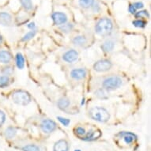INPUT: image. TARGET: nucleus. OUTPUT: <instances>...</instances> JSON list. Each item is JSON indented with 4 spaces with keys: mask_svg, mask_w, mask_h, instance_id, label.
Returning <instances> with one entry per match:
<instances>
[{
    "mask_svg": "<svg viewBox=\"0 0 151 151\" xmlns=\"http://www.w3.org/2000/svg\"><path fill=\"white\" fill-rule=\"evenodd\" d=\"M23 151H40V149L39 146H37V145L34 144H29L26 146H23L22 148Z\"/></svg>",
    "mask_w": 151,
    "mask_h": 151,
    "instance_id": "obj_23",
    "label": "nucleus"
},
{
    "mask_svg": "<svg viewBox=\"0 0 151 151\" xmlns=\"http://www.w3.org/2000/svg\"><path fill=\"white\" fill-rule=\"evenodd\" d=\"M74 151H81V150H75Z\"/></svg>",
    "mask_w": 151,
    "mask_h": 151,
    "instance_id": "obj_37",
    "label": "nucleus"
},
{
    "mask_svg": "<svg viewBox=\"0 0 151 151\" xmlns=\"http://www.w3.org/2000/svg\"><path fill=\"white\" fill-rule=\"evenodd\" d=\"M78 52L74 49L68 50L63 55V60L68 63L75 62L78 60Z\"/></svg>",
    "mask_w": 151,
    "mask_h": 151,
    "instance_id": "obj_8",
    "label": "nucleus"
},
{
    "mask_svg": "<svg viewBox=\"0 0 151 151\" xmlns=\"http://www.w3.org/2000/svg\"><path fill=\"white\" fill-rule=\"evenodd\" d=\"M111 67L112 63L109 60H98L93 65V70L97 72H106L111 70Z\"/></svg>",
    "mask_w": 151,
    "mask_h": 151,
    "instance_id": "obj_5",
    "label": "nucleus"
},
{
    "mask_svg": "<svg viewBox=\"0 0 151 151\" xmlns=\"http://www.w3.org/2000/svg\"><path fill=\"white\" fill-rule=\"evenodd\" d=\"M87 70L84 68H78L72 70L70 72V77L74 80H82L86 77Z\"/></svg>",
    "mask_w": 151,
    "mask_h": 151,
    "instance_id": "obj_10",
    "label": "nucleus"
},
{
    "mask_svg": "<svg viewBox=\"0 0 151 151\" xmlns=\"http://www.w3.org/2000/svg\"><path fill=\"white\" fill-rule=\"evenodd\" d=\"M70 100L67 98V97H63L59 99V101H57V106L58 108L61 110H65L67 109L68 107L70 106Z\"/></svg>",
    "mask_w": 151,
    "mask_h": 151,
    "instance_id": "obj_15",
    "label": "nucleus"
},
{
    "mask_svg": "<svg viewBox=\"0 0 151 151\" xmlns=\"http://www.w3.org/2000/svg\"><path fill=\"white\" fill-rule=\"evenodd\" d=\"M101 136V133L100 131H89V132H87L85 134L84 138H82V140L85 141H92V140H95L97 139V138H99Z\"/></svg>",
    "mask_w": 151,
    "mask_h": 151,
    "instance_id": "obj_14",
    "label": "nucleus"
},
{
    "mask_svg": "<svg viewBox=\"0 0 151 151\" xmlns=\"http://www.w3.org/2000/svg\"><path fill=\"white\" fill-rule=\"evenodd\" d=\"M21 4L22 6V7L25 10H31L33 7V4H32V0H21Z\"/></svg>",
    "mask_w": 151,
    "mask_h": 151,
    "instance_id": "obj_20",
    "label": "nucleus"
},
{
    "mask_svg": "<svg viewBox=\"0 0 151 151\" xmlns=\"http://www.w3.org/2000/svg\"><path fill=\"white\" fill-rule=\"evenodd\" d=\"M132 5L134 6V7L135 9H141L144 6V4L142 3H140V2H137V3H134V4H132Z\"/></svg>",
    "mask_w": 151,
    "mask_h": 151,
    "instance_id": "obj_33",
    "label": "nucleus"
},
{
    "mask_svg": "<svg viewBox=\"0 0 151 151\" xmlns=\"http://www.w3.org/2000/svg\"><path fill=\"white\" fill-rule=\"evenodd\" d=\"M52 18L55 25H61L66 24L67 22V15L62 12H55L52 14Z\"/></svg>",
    "mask_w": 151,
    "mask_h": 151,
    "instance_id": "obj_7",
    "label": "nucleus"
},
{
    "mask_svg": "<svg viewBox=\"0 0 151 151\" xmlns=\"http://www.w3.org/2000/svg\"><path fill=\"white\" fill-rule=\"evenodd\" d=\"M106 91L107 90H105L104 89H97V91L95 92V96L97 98H100V99H106L107 97H108Z\"/></svg>",
    "mask_w": 151,
    "mask_h": 151,
    "instance_id": "obj_22",
    "label": "nucleus"
},
{
    "mask_svg": "<svg viewBox=\"0 0 151 151\" xmlns=\"http://www.w3.org/2000/svg\"><path fill=\"white\" fill-rule=\"evenodd\" d=\"M135 17L136 18H143V17H150V14H149V13L147 10H140V11H138L135 14Z\"/></svg>",
    "mask_w": 151,
    "mask_h": 151,
    "instance_id": "obj_26",
    "label": "nucleus"
},
{
    "mask_svg": "<svg viewBox=\"0 0 151 151\" xmlns=\"http://www.w3.org/2000/svg\"><path fill=\"white\" fill-rule=\"evenodd\" d=\"M15 62L18 69H23L25 67V58L22 53H17L15 56Z\"/></svg>",
    "mask_w": 151,
    "mask_h": 151,
    "instance_id": "obj_18",
    "label": "nucleus"
},
{
    "mask_svg": "<svg viewBox=\"0 0 151 151\" xmlns=\"http://www.w3.org/2000/svg\"><path fill=\"white\" fill-rule=\"evenodd\" d=\"M75 132H76V134H77L78 136L85 135L86 133V131L85 128L84 127H78L77 128L75 129Z\"/></svg>",
    "mask_w": 151,
    "mask_h": 151,
    "instance_id": "obj_30",
    "label": "nucleus"
},
{
    "mask_svg": "<svg viewBox=\"0 0 151 151\" xmlns=\"http://www.w3.org/2000/svg\"><path fill=\"white\" fill-rule=\"evenodd\" d=\"M57 128L55 122L50 119H45L40 123V129L45 134H51Z\"/></svg>",
    "mask_w": 151,
    "mask_h": 151,
    "instance_id": "obj_6",
    "label": "nucleus"
},
{
    "mask_svg": "<svg viewBox=\"0 0 151 151\" xmlns=\"http://www.w3.org/2000/svg\"><path fill=\"white\" fill-rule=\"evenodd\" d=\"M128 10H129V12L131 13V14H134L137 12L136 9L134 7V6L132 5V4H131V5L129 6Z\"/></svg>",
    "mask_w": 151,
    "mask_h": 151,
    "instance_id": "obj_34",
    "label": "nucleus"
},
{
    "mask_svg": "<svg viewBox=\"0 0 151 151\" xmlns=\"http://www.w3.org/2000/svg\"><path fill=\"white\" fill-rule=\"evenodd\" d=\"M12 55L9 51L2 50L0 51V63L8 64L12 60Z\"/></svg>",
    "mask_w": 151,
    "mask_h": 151,
    "instance_id": "obj_13",
    "label": "nucleus"
},
{
    "mask_svg": "<svg viewBox=\"0 0 151 151\" xmlns=\"http://www.w3.org/2000/svg\"><path fill=\"white\" fill-rule=\"evenodd\" d=\"M113 29V23L108 17L100 19L95 25V32L102 37H106L111 33Z\"/></svg>",
    "mask_w": 151,
    "mask_h": 151,
    "instance_id": "obj_2",
    "label": "nucleus"
},
{
    "mask_svg": "<svg viewBox=\"0 0 151 151\" xmlns=\"http://www.w3.org/2000/svg\"><path fill=\"white\" fill-rule=\"evenodd\" d=\"M89 116L92 119L99 123H106L110 119L109 111L103 107H93L89 111Z\"/></svg>",
    "mask_w": 151,
    "mask_h": 151,
    "instance_id": "obj_1",
    "label": "nucleus"
},
{
    "mask_svg": "<svg viewBox=\"0 0 151 151\" xmlns=\"http://www.w3.org/2000/svg\"><path fill=\"white\" fill-rule=\"evenodd\" d=\"M28 28L31 30H36L35 29H36V25H35V23L34 22L29 23V24L28 25Z\"/></svg>",
    "mask_w": 151,
    "mask_h": 151,
    "instance_id": "obj_35",
    "label": "nucleus"
},
{
    "mask_svg": "<svg viewBox=\"0 0 151 151\" xmlns=\"http://www.w3.org/2000/svg\"><path fill=\"white\" fill-rule=\"evenodd\" d=\"M36 33H37V31H36V30H31L30 32H27V33L22 37V41H28V40H31L32 38H33V37H35Z\"/></svg>",
    "mask_w": 151,
    "mask_h": 151,
    "instance_id": "obj_24",
    "label": "nucleus"
},
{
    "mask_svg": "<svg viewBox=\"0 0 151 151\" xmlns=\"http://www.w3.org/2000/svg\"><path fill=\"white\" fill-rule=\"evenodd\" d=\"M72 42L74 45L78 46V47H82L85 45H86L87 39L84 36H77L75 37L72 40Z\"/></svg>",
    "mask_w": 151,
    "mask_h": 151,
    "instance_id": "obj_16",
    "label": "nucleus"
},
{
    "mask_svg": "<svg viewBox=\"0 0 151 151\" xmlns=\"http://www.w3.org/2000/svg\"><path fill=\"white\" fill-rule=\"evenodd\" d=\"M57 119L65 127H67L70 124V120L69 119H67V118H63V117L59 116L57 117Z\"/></svg>",
    "mask_w": 151,
    "mask_h": 151,
    "instance_id": "obj_29",
    "label": "nucleus"
},
{
    "mask_svg": "<svg viewBox=\"0 0 151 151\" xmlns=\"http://www.w3.org/2000/svg\"><path fill=\"white\" fill-rule=\"evenodd\" d=\"M6 121V114L4 113V111L2 110H0V127L3 126V124Z\"/></svg>",
    "mask_w": 151,
    "mask_h": 151,
    "instance_id": "obj_32",
    "label": "nucleus"
},
{
    "mask_svg": "<svg viewBox=\"0 0 151 151\" xmlns=\"http://www.w3.org/2000/svg\"><path fill=\"white\" fill-rule=\"evenodd\" d=\"M123 84V80L119 76H111L107 78L102 82V86L107 91L109 90H115L121 86Z\"/></svg>",
    "mask_w": 151,
    "mask_h": 151,
    "instance_id": "obj_4",
    "label": "nucleus"
},
{
    "mask_svg": "<svg viewBox=\"0 0 151 151\" xmlns=\"http://www.w3.org/2000/svg\"><path fill=\"white\" fill-rule=\"evenodd\" d=\"M9 82H10V78L8 76H5V75L0 76V88L6 86L9 84Z\"/></svg>",
    "mask_w": 151,
    "mask_h": 151,
    "instance_id": "obj_25",
    "label": "nucleus"
},
{
    "mask_svg": "<svg viewBox=\"0 0 151 151\" xmlns=\"http://www.w3.org/2000/svg\"><path fill=\"white\" fill-rule=\"evenodd\" d=\"M132 24L137 28H144L146 25V22L142 19H137V20H134Z\"/></svg>",
    "mask_w": 151,
    "mask_h": 151,
    "instance_id": "obj_27",
    "label": "nucleus"
},
{
    "mask_svg": "<svg viewBox=\"0 0 151 151\" xmlns=\"http://www.w3.org/2000/svg\"><path fill=\"white\" fill-rule=\"evenodd\" d=\"M2 42H3V37H2V35L0 34V45L2 44Z\"/></svg>",
    "mask_w": 151,
    "mask_h": 151,
    "instance_id": "obj_36",
    "label": "nucleus"
},
{
    "mask_svg": "<svg viewBox=\"0 0 151 151\" xmlns=\"http://www.w3.org/2000/svg\"><path fill=\"white\" fill-rule=\"evenodd\" d=\"M115 43L111 40H108L104 41L101 45L102 50L105 52H110L114 49Z\"/></svg>",
    "mask_w": 151,
    "mask_h": 151,
    "instance_id": "obj_17",
    "label": "nucleus"
},
{
    "mask_svg": "<svg viewBox=\"0 0 151 151\" xmlns=\"http://www.w3.org/2000/svg\"><path fill=\"white\" fill-rule=\"evenodd\" d=\"M12 23V16L7 12H0V25L9 26Z\"/></svg>",
    "mask_w": 151,
    "mask_h": 151,
    "instance_id": "obj_12",
    "label": "nucleus"
},
{
    "mask_svg": "<svg viewBox=\"0 0 151 151\" xmlns=\"http://www.w3.org/2000/svg\"><path fill=\"white\" fill-rule=\"evenodd\" d=\"M3 73L4 74V75H5V76L11 75V74H12V73H13L12 67H5V68H3Z\"/></svg>",
    "mask_w": 151,
    "mask_h": 151,
    "instance_id": "obj_31",
    "label": "nucleus"
},
{
    "mask_svg": "<svg viewBox=\"0 0 151 151\" xmlns=\"http://www.w3.org/2000/svg\"><path fill=\"white\" fill-rule=\"evenodd\" d=\"M72 29H73V25L71 24H64V25H63V26L60 27V29L65 33L70 32L72 30Z\"/></svg>",
    "mask_w": 151,
    "mask_h": 151,
    "instance_id": "obj_28",
    "label": "nucleus"
},
{
    "mask_svg": "<svg viewBox=\"0 0 151 151\" xmlns=\"http://www.w3.org/2000/svg\"><path fill=\"white\" fill-rule=\"evenodd\" d=\"M117 135L124 139L125 143L127 144V145L133 143L137 139L136 135L133 134V133H131V132H129V131H127H127H122V132H119Z\"/></svg>",
    "mask_w": 151,
    "mask_h": 151,
    "instance_id": "obj_9",
    "label": "nucleus"
},
{
    "mask_svg": "<svg viewBox=\"0 0 151 151\" xmlns=\"http://www.w3.org/2000/svg\"><path fill=\"white\" fill-rule=\"evenodd\" d=\"M79 5L81 7L87 9V8L91 7L94 4V0H79Z\"/></svg>",
    "mask_w": 151,
    "mask_h": 151,
    "instance_id": "obj_21",
    "label": "nucleus"
},
{
    "mask_svg": "<svg viewBox=\"0 0 151 151\" xmlns=\"http://www.w3.org/2000/svg\"><path fill=\"white\" fill-rule=\"evenodd\" d=\"M16 134H17V130L14 127H9L6 129L5 136L6 139H13L16 135Z\"/></svg>",
    "mask_w": 151,
    "mask_h": 151,
    "instance_id": "obj_19",
    "label": "nucleus"
},
{
    "mask_svg": "<svg viewBox=\"0 0 151 151\" xmlns=\"http://www.w3.org/2000/svg\"><path fill=\"white\" fill-rule=\"evenodd\" d=\"M69 150V145L66 140L60 139L55 143L53 146V151H68Z\"/></svg>",
    "mask_w": 151,
    "mask_h": 151,
    "instance_id": "obj_11",
    "label": "nucleus"
},
{
    "mask_svg": "<svg viewBox=\"0 0 151 151\" xmlns=\"http://www.w3.org/2000/svg\"><path fill=\"white\" fill-rule=\"evenodd\" d=\"M12 99L14 103L22 106H26L32 101L31 95L28 92L22 89L16 90L13 93Z\"/></svg>",
    "mask_w": 151,
    "mask_h": 151,
    "instance_id": "obj_3",
    "label": "nucleus"
}]
</instances>
